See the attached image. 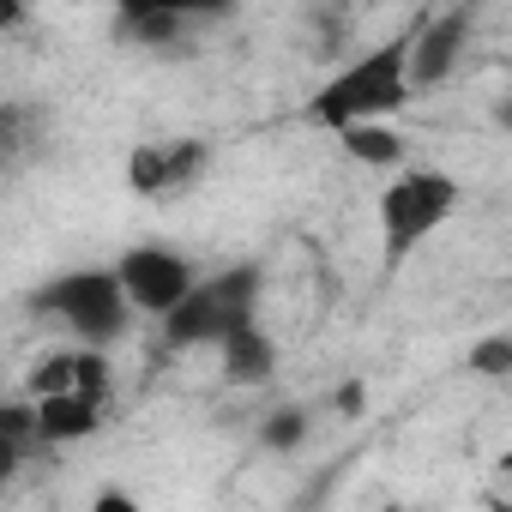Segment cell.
<instances>
[{
	"instance_id": "6da1fadb",
	"label": "cell",
	"mask_w": 512,
	"mask_h": 512,
	"mask_svg": "<svg viewBox=\"0 0 512 512\" xmlns=\"http://www.w3.org/2000/svg\"><path fill=\"white\" fill-rule=\"evenodd\" d=\"M404 103H410V37L380 43V49L356 55L350 67H338L314 91L308 121L326 133H350V127H374V121L398 115Z\"/></svg>"
},
{
	"instance_id": "4fadbf2b",
	"label": "cell",
	"mask_w": 512,
	"mask_h": 512,
	"mask_svg": "<svg viewBox=\"0 0 512 512\" xmlns=\"http://www.w3.org/2000/svg\"><path fill=\"white\" fill-rule=\"evenodd\" d=\"M260 440H266V452H290V446H302V440H308V410H302V404L272 410L266 428H260Z\"/></svg>"
},
{
	"instance_id": "9a60e30c",
	"label": "cell",
	"mask_w": 512,
	"mask_h": 512,
	"mask_svg": "<svg viewBox=\"0 0 512 512\" xmlns=\"http://www.w3.org/2000/svg\"><path fill=\"white\" fill-rule=\"evenodd\" d=\"M91 512H145V506H139L127 488H103V494L91 500Z\"/></svg>"
},
{
	"instance_id": "52a82bcc",
	"label": "cell",
	"mask_w": 512,
	"mask_h": 512,
	"mask_svg": "<svg viewBox=\"0 0 512 512\" xmlns=\"http://www.w3.org/2000/svg\"><path fill=\"white\" fill-rule=\"evenodd\" d=\"M464 43H470V13H464V7L428 13L422 31L410 37V85H440V79H452Z\"/></svg>"
},
{
	"instance_id": "3957f363",
	"label": "cell",
	"mask_w": 512,
	"mask_h": 512,
	"mask_svg": "<svg viewBox=\"0 0 512 512\" xmlns=\"http://www.w3.org/2000/svg\"><path fill=\"white\" fill-rule=\"evenodd\" d=\"M37 308L55 314V320L79 338V350H103V344H115V338L127 332V320H133V302H127L115 266H109V272H103V266H85V272H61V278H49V284L37 290Z\"/></svg>"
},
{
	"instance_id": "8fae6325",
	"label": "cell",
	"mask_w": 512,
	"mask_h": 512,
	"mask_svg": "<svg viewBox=\"0 0 512 512\" xmlns=\"http://www.w3.org/2000/svg\"><path fill=\"white\" fill-rule=\"evenodd\" d=\"M272 338L260 332V326H247V332H235L229 344H223V374L229 380H241V386H253V380H266L272 374Z\"/></svg>"
},
{
	"instance_id": "5b68a950",
	"label": "cell",
	"mask_w": 512,
	"mask_h": 512,
	"mask_svg": "<svg viewBox=\"0 0 512 512\" xmlns=\"http://www.w3.org/2000/svg\"><path fill=\"white\" fill-rule=\"evenodd\" d=\"M115 278H121L127 302H133V314H157V320H169L199 290V272L181 260L175 247H157V241L127 247L121 260H115Z\"/></svg>"
},
{
	"instance_id": "7a4b0ae2",
	"label": "cell",
	"mask_w": 512,
	"mask_h": 512,
	"mask_svg": "<svg viewBox=\"0 0 512 512\" xmlns=\"http://www.w3.org/2000/svg\"><path fill=\"white\" fill-rule=\"evenodd\" d=\"M260 266H229L217 278H199V290L163 320L169 350H205V344H229L235 332L253 326V308H260Z\"/></svg>"
},
{
	"instance_id": "5bb4252c",
	"label": "cell",
	"mask_w": 512,
	"mask_h": 512,
	"mask_svg": "<svg viewBox=\"0 0 512 512\" xmlns=\"http://www.w3.org/2000/svg\"><path fill=\"white\" fill-rule=\"evenodd\" d=\"M470 368H482V374H512V344H506V338L476 344V350H470Z\"/></svg>"
},
{
	"instance_id": "7c38bea8",
	"label": "cell",
	"mask_w": 512,
	"mask_h": 512,
	"mask_svg": "<svg viewBox=\"0 0 512 512\" xmlns=\"http://www.w3.org/2000/svg\"><path fill=\"white\" fill-rule=\"evenodd\" d=\"M338 145H344L356 163H368V169H398V163H404V139H398V127H386V121L350 127V133H338Z\"/></svg>"
},
{
	"instance_id": "277c9868",
	"label": "cell",
	"mask_w": 512,
	"mask_h": 512,
	"mask_svg": "<svg viewBox=\"0 0 512 512\" xmlns=\"http://www.w3.org/2000/svg\"><path fill=\"white\" fill-rule=\"evenodd\" d=\"M458 211V181L440 169H404L386 181L380 193V229L392 253H410L416 241H428L446 217Z\"/></svg>"
},
{
	"instance_id": "8992f818",
	"label": "cell",
	"mask_w": 512,
	"mask_h": 512,
	"mask_svg": "<svg viewBox=\"0 0 512 512\" xmlns=\"http://www.w3.org/2000/svg\"><path fill=\"white\" fill-rule=\"evenodd\" d=\"M211 163V145L199 139H157V145H139L127 157V187L139 199H181Z\"/></svg>"
},
{
	"instance_id": "ba28073f",
	"label": "cell",
	"mask_w": 512,
	"mask_h": 512,
	"mask_svg": "<svg viewBox=\"0 0 512 512\" xmlns=\"http://www.w3.org/2000/svg\"><path fill=\"white\" fill-rule=\"evenodd\" d=\"M31 398H61V392H79V398H109V362L97 350H55L31 368Z\"/></svg>"
},
{
	"instance_id": "30bf717a",
	"label": "cell",
	"mask_w": 512,
	"mask_h": 512,
	"mask_svg": "<svg viewBox=\"0 0 512 512\" xmlns=\"http://www.w3.org/2000/svg\"><path fill=\"white\" fill-rule=\"evenodd\" d=\"M37 404V422H43V440H85L103 416L97 398H79V392H61V398H31Z\"/></svg>"
},
{
	"instance_id": "9c48e42d",
	"label": "cell",
	"mask_w": 512,
	"mask_h": 512,
	"mask_svg": "<svg viewBox=\"0 0 512 512\" xmlns=\"http://www.w3.org/2000/svg\"><path fill=\"white\" fill-rule=\"evenodd\" d=\"M199 19H205V13H193V7H121V13H115V31H121L133 49H175Z\"/></svg>"
}]
</instances>
